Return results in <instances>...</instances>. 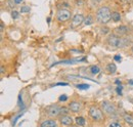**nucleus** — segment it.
I'll use <instances>...</instances> for the list:
<instances>
[{
	"instance_id": "obj_1",
	"label": "nucleus",
	"mask_w": 133,
	"mask_h": 127,
	"mask_svg": "<svg viewBox=\"0 0 133 127\" xmlns=\"http://www.w3.org/2000/svg\"><path fill=\"white\" fill-rule=\"evenodd\" d=\"M112 12L109 6L101 5L95 11V22L101 26L108 25L112 20Z\"/></svg>"
},
{
	"instance_id": "obj_2",
	"label": "nucleus",
	"mask_w": 133,
	"mask_h": 127,
	"mask_svg": "<svg viewBox=\"0 0 133 127\" xmlns=\"http://www.w3.org/2000/svg\"><path fill=\"white\" fill-rule=\"evenodd\" d=\"M129 40L127 38L118 36L115 33L109 34L107 37V43L112 49H119V48H123L127 46L129 44Z\"/></svg>"
},
{
	"instance_id": "obj_3",
	"label": "nucleus",
	"mask_w": 133,
	"mask_h": 127,
	"mask_svg": "<svg viewBox=\"0 0 133 127\" xmlns=\"http://www.w3.org/2000/svg\"><path fill=\"white\" fill-rule=\"evenodd\" d=\"M89 116H90V118L93 120V121H95V122H100V121H102L103 120V112L102 110L98 108V107H96V106H91L90 108H89Z\"/></svg>"
},
{
	"instance_id": "obj_4",
	"label": "nucleus",
	"mask_w": 133,
	"mask_h": 127,
	"mask_svg": "<svg viewBox=\"0 0 133 127\" xmlns=\"http://www.w3.org/2000/svg\"><path fill=\"white\" fill-rule=\"evenodd\" d=\"M100 109L107 115H115L117 113L116 105L109 100H102L100 103Z\"/></svg>"
},
{
	"instance_id": "obj_5",
	"label": "nucleus",
	"mask_w": 133,
	"mask_h": 127,
	"mask_svg": "<svg viewBox=\"0 0 133 127\" xmlns=\"http://www.w3.org/2000/svg\"><path fill=\"white\" fill-rule=\"evenodd\" d=\"M72 17V12L70 9L68 8H61L57 10L56 14V20L59 23H66L68 21H70Z\"/></svg>"
},
{
	"instance_id": "obj_6",
	"label": "nucleus",
	"mask_w": 133,
	"mask_h": 127,
	"mask_svg": "<svg viewBox=\"0 0 133 127\" xmlns=\"http://www.w3.org/2000/svg\"><path fill=\"white\" fill-rule=\"evenodd\" d=\"M62 109L63 107H59L58 105H51V106H48L46 109H45V112L46 114L51 117V118H55L59 115H62Z\"/></svg>"
},
{
	"instance_id": "obj_7",
	"label": "nucleus",
	"mask_w": 133,
	"mask_h": 127,
	"mask_svg": "<svg viewBox=\"0 0 133 127\" xmlns=\"http://www.w3.org/2000/svg\"><path fill=\"white\" fill-rule=\"evenodd\" d=\"M84 21H85V17H84L83 15H81V14L75 15L71 20V28L72 29H77V28L81 27L84 24Z\"/></svg>"
},
{
	"instance_id": "obj_8",
	"label": "nucleus",
	"mask_w": 133,
	"mask_h": 127,
	"mask_svg": "<svg viewBox=\"0 0 133 127\" xmlns=\"http://www.w3.org/2000/svg\"><path fill=\"white\" fill-rule=\"evenodd\" d=\"M68 108H69L70 112H72V113H79V112L82 110L83 105H82V103H81V101L73 100V101H71V103L69 104Z\"/></svg>"
},
{
	"instance_id": "obj_9",
	"label": "nucleus",
	"mask_w": 133,
	"mask_h": 127,
	"mask_svg": "<svg viewBox=\"0 0 133 127\" xmlns=\"http://www.w3.org/2000/svg\"><path fill=\"white\" fill-rule=\"evenodd\" d=\"M59 122H61L63 125H65V126H72L74 120H73V118H72L70 115H61V117H59Z\"/></svg>"
},
{
	"instance_id": "obj_10",
	"label": "nucleus",
	"mask_w": 133,
	"mask_h": 127,
	"mask_svg": "<svg viewBox=\"0 0 133 127\" xmlns=\"http://www.w3.org/2000/svg\"><path fill=\"white\" fill-rule=\"evenodd\" d=\"M57 121L55 119H46V120H43L39 127H57Z\"/></svg>"
},
{
	"instance_id": "obj_11",
	"label": "nucleus",
	"mask_w": 133,
	"mask_h": 127,
	"mask_svg": "<svg viewBox=\"0 0 133 127\" xmlns=\"http://www.w3.org/2000/svg\"><path fill=\"white\" fill-rule=\"evenodd\" d=\"M128 31H129V28L127 26H124V25L115 28V34L118 35V36H121V37L124 36V35H126L128 33Z\"/></svg>"
},
{
	"instance_id": "obj_12",
	"label": "nucleus",
	"mask_w": 133,
	"mask_h": 127,
	"mask_svg": "<svg viewBox=\"0 0 133 127\" xmlns=\"http://www.w3.org/2000/svg\"><path fill=\"white\" fill-rule=\"evenodd\" d=\"M105 71L109 73V74H115L117 72V66L115 63H110L107 65L105 67Z\"/></svg>"
},
{
	"instance_id": "obj_13",
	"label": "nucleus",
	"mask_w": 133,
	"mask_h": 127,
	"mask_svg": "<svg viewBox=\"0 0 133 127\" xmlns=\"http://www.w3.org/2000/svg\"><path fill=\"white\" fill-rule=\"evenodd\" d=\"M122 20V16L119 11H113L112 12V21L115 22V23H118Z\"/></svg>"
},
{
	"instance_id": "obj_14",
	"label": "nucleus",
	"mask_w": 133,
	"mask_h": 127,
	"mask_svg": "<svg viewBox=\"0 0 133 127\" xmlns=\"http://www.w3.org/2000/svg\"><path fill=\"white\" fill-rule=\"evenodd\" d=\"M123 119H124V121H125L128 125L133 126V116L128 115V114H125V115L123 116Z\"/></svg>"
},
{
	"instance_id": "obj_15",
	"label": "nucleus",
	"mask_w": 133,
	"mask_h": 127,
	"mask_svg": "<svg viewBox=\"0 0 133 127\" xmlns=\"http://www.w3.org/2000/svg\"><path fill=\"white\" fill-rule=\"evenodd\" d=\"M95 21V18L93 17V16H91V15H88V16L85 17V21H84V25H86V26H89V25H91V24H93V22Z\"/></svg>"
},
{
	"instance_id": "obj_16",
	"label": "nucleus",
	"mask_w": 133,
	"mask_h": 127,
	"mask_svg": "<svg viewBox=\"0 0 133 127\" xmlns=\"http://www.w3.org/2000/svg\"><path fill=\"white\" fill-rule=\"evenodd\" d=\"M89 71H90V73H91L92 75H97L100 72V68L98 66L93 65V66H91V67L89 68Z\"/></svg>"
},
{
	"instance_id": "obj_17",
	"label": "nucleus",
	"mask_w": 133,
	"mask_h": 127,
	"mask_svg": "<svg viewBox=\"0 0 133 127\" xmlns=\"http://www.w3.org/2000/svg\"><path fill=\"white\" fill-rule=\"evenodd\" d=\"M75 122H76V124H77L78 126H84L86 121H85L84 117L78 116V117H76V118H75Z\"/></svg>"
},
{
	"instance_id": "obj_18",
	"label": "nucleus",
	"mask_w": 133,
	"mask_h": 127,
	"mask_svg": "<svg viewBox=\"0 0 133 127\" xmlns=\"http://www.w3.org/2000/svg\"><path fill=\"white\" fill-rule=\"evenodd\" d=\"M76 87L79 88V89H88L89 88V85L88 84H77Z\"/></svg>"
},
{
	"instance_id": "obj_19",
	"label": "nucleus",
	"mask_w": 133,
	"mask_h": 127,
	"mask_svg": "<svg viewBox=\"0 0 133 127\" xmlns=\"http://www.w3.org/2000/svg\"><path fill=\"white\" fill-rule=\"evenodd\" d=\"M21 12H23V14L30 12V7H28V6H23V7L21 8Z\"/></svg>"
},
{
	"instance_id": "obj_20",
	"label": "nucleus",
	"mask_w": 133,
	"mask_h": 127,
	"mask_svg": "<svg viewBox=\"0 0 133 127\" xmlns=\"http://www.w3.org/2000/svg\"><path fill=\"white\" fill-rule=\"evenodd\" d=\"M109 127H123V126L119 122H112V123H110Z\"/></svg>"
},
{
	"instance_id": "obj_21",
	"label": "nucleus",
	"mask_w": 133,
	"mask_h": 127,
	"mask_svg": "<svg viewBox=\"0 0 133 127\" xmlns=\"http://www.w3.org/2000/svg\"><path fill=\"white\" fill-rule=\"evenodd\" d=\"M7 4H8V7H15V5H16V2H15V0H7Z\"/></svg>"
},
{
	"instance_id": "obj_22",
	"label": "nucleus",
	"mask_w": 133,
	"mask_h": 127,
	"mask_svg": "<svg viewBox=\"0 0 133 127\" xmlns=\"http://www.w3.org/2000/svg\"><path fill=\"white\" fill-rule=\"evenodd\" d=\"M100 31H101V34H103V35H105L107 33H109V32H110V30H109V28H107V27H102Z\"/></svg>"
},
{
	"instance_id": "obj_23",
	"label": "nucleus",
	"mask_w": 133,
	"mask_h": 127,
	"mask_svg": "<svg viewBox=\"0 0 133 127\" xmlns=\"http://www.w3.org/2000/svg\"><path fill=\"white\" fill-rule=\"evenodd\" d=\"M58 99H59V101H66V99H68V96L66 95H61Z\"/></svg>"
},
{
	"instance_id": "obj_24",
	"label": "nucleus",
	"mask_w": 133,
	"mask_h": 127,
	"mask_svg": "<svg viewBox=\"0 0 133 127\" xmlns=\"http://www.w3.org/2000/svg\"><path fill=\"white\" fill-rule=\"evenodd\" d=\"M11 16H12L14 18H17V16H18V12L16 11V10H14V11H12V14H11Z\"/></svg>"
},
{
	"instance_id": "obj_25",
	"label": "nucleus",
	"mask_w": 133,
	"mask_h": 127,
	"mask_svg": "<svg viewBox=\"0 0 133 127\" xmlns=\"http://www.w3.org/2000/svg\"><path fill=\"white\" fill-rule=\"evenodd\" d=\"M115 60H116V61H119V62H120V61H121L122 59H121V56H120V55H116V56H115Z\"/></svg>"
},
{
	"instance_id": "obj_26",
	"label": "nucleus",
	"mask_w": 133,
	"mask_h": 127,
	"mask_svg": "<svg viewBox=\"0 0 133 127\" xmlns=\"http://www.w3.org/2000/svg\"><path fill=\"white\" fill-rule=\"evenodd\" d=\"M15 2H16V4H19L23 2V0H15Z\"/></svg>"
},
{
	"instance_id": "obj_27",
	"label": "nucleus",
	"mask_w": 133,
	"mask_h": 127,
	"mask_svg": "<svg viewBox=\"0 0 133 127\" xmlns=\"http://www.w3.org/2000/svg\"><path fill=\"white\" fill-rule=\"evenodd\" d=\"M117 92H118L119 94H121V88H120V87H118V88H117Z\"/></svg>"
},
{
	"instance_id": "obj_28",
	"label": "nucleus",
	"mask_w": 133,
	"mask_h": 127,
	"mask_svg": "<svg viewBox=\"0 0 133 127\" xmlns=\"http://www.w3.org/2000/svg\"><path fill=\"white\" fill-rule=\"evenodd\" d=\"M92 1H93V2L95 3V4H97V3H98V2H100L101 0H92Z\"/></svg>"
},
{
	"instance_id": "obj_29",
	"label": "nucleus",
	"mask_w": 133,
	"mask_h": 127,
	"mask_svg": "<svg viewBox=\"0 0 133 127\" xmlns=\"http://www.w3.org/2000/svg\"><path fill=\"white\" fill-rule=\"evenodd\" d=\"M3 73H4V67L2 66V67H1V74H3Z\"/></svg>"
},
{
	"instance_id": "obj_30",
	"label": "nucleus",
	"mask_w": 133,
	"mask_h": 127,
	"mask_svg": "<svg viewBox=\"0 0 133 127\" xmlns=\"http://www.w3.org/2000/svg\"><path fill=\"white\" fill-rule=\"evenodd\" d=\"M1 31H3V23H1Z\"/></svg>"
},
{
	"instance_id": "obj_31",
	"label": "nucleus",
	"mask_w": 133,
	"mask_h": 127,
	"mask_svg": "<svg viewBox=\"0 0 133 127\" xmlns=\"http://www.w3.org/2000/svg\"><path fill=\"white\" fill-rule=\"evenodd\" d=\"M131 51H132V53H133V45L131 46Z\"/></svg>"
},
{
	"instance_id": "obj_32",
	"label": "nucleus",
	"mask_w": 133,
	"mask_h": 127,
	"mask_svg": "<svg viewBox=\"0 0 133 127\" xmlns=\"http://www.w3.org/2000/svg\"><path fill=\"white\" fill-rule=\"evenodd\" d=\"M127 1H129V2H133V0H127Z\"/></svg>"
},
{
	"instance_id": "obj_33",
	"label": "nucleus",
	"mask_w": 133,
	"mask_h": 127,
	"mask_svg": "<svg viewBox=\"0 0 133 127\" xmlns=\"http://www.w3.org/2000/svg\"><path fill=\"white\" fill-rule=\"evenodd\" d=\"M72 127H75V126H72Z\"/></svg>"
}]
</instances>
